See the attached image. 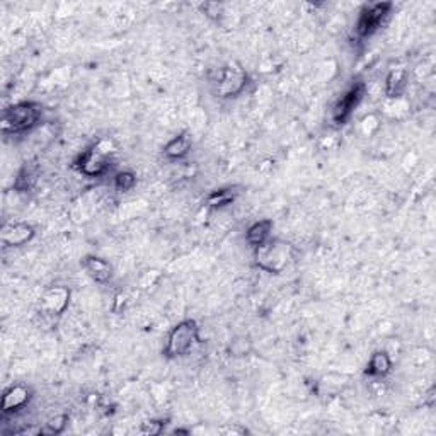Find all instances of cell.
<instances>
[{
    "instance_id": "6da1fadb",
    "label": "cell",
    "mask_w": 436,
    "mask_h": 436,
    "mask_svg": "<svg viewBox=\"0 0 436 436\" xmlns=\"http://www.w3.org/2000/svg\"><path fill=\"white\" fill-rule=\"evenodd\" d=\"M293 246L281 239L271 237L268 242L254 249V259L259 269L271 274H280L288 268L290 261L293 259Z\"/></svg>"
},
{
    "instance_id": "7a4b0ae2",
    "label": "cell",
    "mask_w": 436,
    "mask_h": 436,
    "mask_svg": "<svg viewBox=\"0 0 436 436\" xmlns=\"http://www.w3.org/2000/svg\"><path fill=\"white\" fill-rule=\"evenodd\" d=\"M39 118H41V106L31 101L7 106L2 115V133L17 135V133L29 132L31 128L36 127Z\"/></svg>"
},
{
    "instance_id": "3957f363",
    "label": "cell",
    "mask_w": 436,
    "mask_h": 436,
    "mask_svg": "<svg viewBox=\"0 0 436 436\" xmlns=\"http://www.w3.org/2000/svg\"><path fill=\"white\" fill-rule=\"evenodd\" d=\"M199 343V328L196 321L186 319L181 321L171 329L167 336L166 348H164V356L169 360L181 358L186 356L196 344Z\"/></svg>"
},
{
    "instance_id": "277c9868",
    "label": "cell",
    "mask_w": 436,
    "mask_h": 436,
    "mask_svg": "<svg viewBox=\"0 0 436 436\" xmlns=\"http://www.w3.org/2000/svg\"><path fill=\"white\" fill-rule=\"evenodd\" d=\"M213 84L217 85V92L222 97H234L244 90L247 73L237 62H232L218 70L217 78H213Z\"/></svg>"
},
{
    "instance_id": "5b68a950",
    "label": "cell",
    "mask_w": 436,
    "mask_h": 436,
    "mask_svg": "<svg viewBox=\"0 0 436 436\" xmlns=\"http://www.w3.org/2000/svg\"><path fill=\"white\" fill-rule=\"evenodd\" d=\"M391 2H377L365 6L360 13L358 22H356V34L360 38L372 36L377 29H380V26L384 24V21L391 14Z\"/></svg>"
},
{
    "instance_id": "8992f818",
    "label": "cell",
    "mask_w": 436,
    "mask_h": 436,
    "mask_svg": "<svg viewBox=\"0 0 436 436\" xmlns=\"http://www.w3.org/2000/svg\"><path fill=\"white\" fill-rule=\"evenodd\" d=\"M365 96V84H355L351 89H348L346 92L341 96V99L334 104L331 120L336 125H344L351 118L353 111H355L356 106L360 104V101Z\"/></svg>"
},
{
    "instance_id": "52a82bcc",
    "label": "cell",
    "mask_w": 436,
    "mask_h": 436,
    "mask_svg": "<svg viewBox=\"0 0 436 436\" xmlns=\"http://www.w3.org/2000/svg\"><path fill=\"white\" fill-rule=\"evenodd\" d=\"M76 167L80 174L87 176V178H99L109 171L111 164H109V155L101 154L96 147H90L84 154L78 155Z\"/></svg>"
},
{
    "instance_id": "ba28073f",
    "label": "cell",
    "mask_w": 436,
    "mask_h": 436,
    "mask_svg": "<svg viewBox=\"0 0 436 436\" xmlns=\"http://www.w3.org/2000/svg\"><path fill=\"white\" fill-rule=\"evenodd\" d=\"M33 399V391L22 384L10 385L2 395V402H0V411L3 416L15 414V412L22 411L27 404Z\"/></svg>"
},
{
    "instance_id": "9c48e42d",
    "label": "cell",
    "mask_w": 436,
    "mask_h": 436,
    "mask_svg": "<svg viewBox=\"0 0 436 436\" xmlns=\"http://www.w3.org/2000/svg\"><path fill=\"white\" fill-rule=\"evenodd\" d=\"M70 304V290L65 286H53L46 290L41 298V310L45 316L58 317L65 312Z\"/></svg>"
},
{
    "instance_id": "30bf717a",
    "label": "cell",
    "mask_w": 436,
    "mask_h": 436,
    "mask_svg": "<svg viewBox=\"0 0 436 436\" xmlns=\"http://www.w3.org/2000/svg\"><path fill=\"white\" fill-rule=\"evenodd\" d=\"M36 235V230H34L33 225L24 222H14V223H6L2 227V234H0V239L6 246L9 247H21L31 242Z\"/></svg>"
},
{
    "instance_id": "8fae6325",
    "label": "cell",
    "mask_w": 436,
    "mask_h": 436,
    "mask_svg": "<svg viewBox=\"0 0 436 436\" xmlns=\"http://www.w3.org/2000/svg\"><path fill=\"white\" fill-rule=\"evenodd\" d=\"M82 268H84L87 276L92 278L96 283H108L113 276V266L103 258L85 256L82 259Z\"/></svg>"
},
{
    "instance_id": "7c38bea8",
    "label": "cell",
    "mask_w": 436,
    "mask_h": 436,
    "mask_svg": "<svg viewBox=\"0 0 436 436\" xmlns=\"http://www.w3.org/2000/svg\"><path fill=\"white\" fill-rule=\"evenodd\" d=\"M273 229H274V223H273V220H269V218H262V220H259V222H254L246 232L247 244L253 247V249L262 246L265 242H268L271 239V232H273Z\"/></svg>"
},
{
    "instance_id": "4fadbf2b",
    "label": "cell",
    "mask_w": 436,
    "mask_h": 436,
    "mask_svg": "<svg viewBox=\"0 0 436 436\" xmlns=\"http://www.w3.org/2000/svg\"><path fill=\"white\" fill-rule=\"evenodd\" d=\"M407 82H409V76L404 69L392 70L385 78V94L391 99H399L402 96V92L407 87Z\"/></svg>"
},
{
    "instance_id": "5bb4252c",
    "label": "cell",
    "mask_w": 436,
    "mask_h": 436,
    "mask_svg": "<svg viewBox=\"0 0 436 436\" xmlns=\"http://www.w3.org/2000/svg\"><path fill=\"white\" fill-rule=\"evenodd\" d=\"M392 372V358L387 351H375L368 360L365 373L370 377H387Z\"/></svg>"
},
{
    "instance_id": "9a60e30c",
    "label": "cell",
    "mask_w": 436,
    "mask_h": 436,
    "mask_svg": "<svg viewBox=\"0 0 436 436\" xmlns=\"http://www.w3.org/2000/svg\"><path fill=\"white\" fill-rule=\"evenodd\" d=\"M191 150V140L186 133H181V135L174 136L172 140L167 141V145L164 147V155L169 159H184Z\"/></svg>"
},
{
    "instance_id": "2e32d148",
    "label": "cell",
    "mask_w": 436,
    "mask_h": 436,
    "mask_svg": "<svg viewBox=\"0 0 436 436\" xmlns=\"http://www.w3.org/2000/svg\"><path fill=\"white\" fill-rule=\"evenodd\" d=\"M237 198V191L234 188H223V190H217L211 192L206 198V205L210 208H223L229 206Z\"/></svg>"
},
{
    "instance_id": "e0dca14e",
    "label": "cell",
    "mask_w": 436,
    "mask_h": 436,
    "mask_svg": "<svg viewBox=\"0 0 436 436\" xmlns=\"http://www.w3.org/2000/svg\"><path fill=\"white\" fill-rule=\"evenodd\" d=\"M66 424H69V416H65V414L55 416V418L50 419L48 423H45V426L39 428V435H43V436L60 435V433H64Z\"/></svg>"
},
{
    "instance_id": "ac0fdd59",
    "label": "cell",
    "mask_w": 436,
    "mask_h": 436,
    "mask_svg": "<svg viewBox=\"0 0 436 436\" xmlns=\"http://www.w3.org/2000/svg\"><path fill=\"white\" fill-rule=\"evenodd\" d=\"M136 184V176L133 174L132 171H123V172H118L115 176V188L118 191L121 192H127L129 190H133Z\"/></svg>"
},
{
    "instance_id": "d6986e66",
    "label": "cell",
    "mask_w": 436,
    "mask_h": 436,
    "mask_svg": "<svg viewBox=\"0 0 436 436\" xmlns=\"http://www.w3.org/2000/svg\"><path fill=\"white\" fill-rule=\"evenodd\" d=\"M164 426H166V423L164 421H145L141 423V428H140V433L143 435H160L164 431Z\"/></svg>"
},
{
    "instance_id": "ffe728a7",
    "label": "cell",
    "mask_w": 436,
    "mask_h": 436,
    "mask_svg": "<svg viewBox=\"0 0 436 436\" xmlns=\"http://www.w3.org/2000/svg\"><path fill=\"white\" fill-rule=\"evenodd\" d=\"M202 9H203V13L208 15V17L218 19L220 15H222L223 6L222 3H217V2H208V3H203Z\"/></svg>"
},
{
    "instance_id": "44dd1931",
    "label": "cell",
    "mask_w": 436,
    "mask_h": 436,
    "mask_svg": "<svg viewBox=\"0 0 436 436\" xmlns=\"http://www.w3.org/2000/svg\"><path fill=\"white\" fill-rule=\"evenodd\" d=\"M370 127H373V129H379V120H377V116H367L363 121H361V129H363L365 135H370Z\"/></svg>"
},
{
    "instance_id": "7402d4cb",
    "label": "cell",
    "mask_w": 436,
    "mask_h": 436,
    "mask_svg": "<svg viewBox=\"0 0 436 436\" xmlns=\"http://www.w3.org/2000/svg\"><path fill=\"white\" fill-rule=\"evenodd\" d=\"M218 433H222V435H247V430H246V428L234 424V426L220 428Z\"/></svg>"
}]
</instances>
